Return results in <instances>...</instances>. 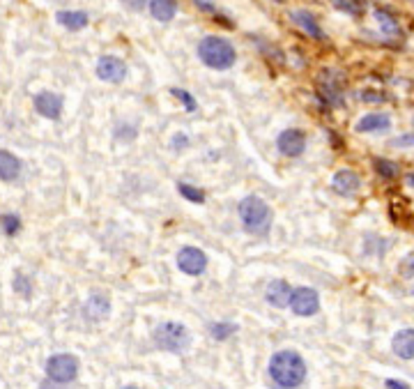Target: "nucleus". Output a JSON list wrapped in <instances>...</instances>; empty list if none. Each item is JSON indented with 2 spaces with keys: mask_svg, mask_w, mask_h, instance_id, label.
I'll use <instances>...</instances> for the list:
<instances>
[{
  "mask_svg": "<svg viewBox=\"0 0 414 389\" xmlns=\"http://www.w3.org/2000/svg\"><path fill=\"white\" fill-rule=\"evenodd\" d=\"M269 376L283 389H292L304 385L306 380V362L297 350H278L269 359Z\"/></svg>",
  "mask_w": 414,
  "mask_h": 389,
  "instance_id": "nucleus-1",
  "label": "nucleus"
},
{
  "mask_svg": "<svg viewBox=\"0 0 414 389\" xmlns=\"http://www.w3.org/2000/svg\"><path fill=\"white\" fill-rule=\"evenodd\" d=\"M198 58H200L202 65L209 67V70L225 72L235 65L237 51H235V47H232V42L225 40V37L205 35L198 42Z\"/></svg>",
  "mask_w": 414,
  "mask_h": 389,
  "instance_id": "nucleus-2",
  "label": "nucleus"
},
{
  "mask_svg": "<svg viewBox=\"0 0 414 389\" xmlns=\"http://www.w3.org/2000/svg\"><path fill=\"white\" fill-rule=\"evenodd\" d=\"M239 219L248 233L267 235L272 228V209L260 196H246L239 203Z\"/></svg>",
  "mask_w": 414,
  "mask_h": 389,
  "instance_id": "nucleus-3",
  "label": "nucleus"
},
{
  "mask_svg": "<svg viewBox=\"0 0 414 389\" xmlns=\"http://www.w3.org/2000/svg\"><path fill=\"white\" fill-rule=\"evenodd\" d=\"M152 339H154V346L166 350V353H184V350H189L191 346V332L186 329V325L173 323V320L157 325L152 332Z\"/></svg>",
  "mask_w": 414,
  "mask_h": 389,
  "instance_id": "nucleus-4",
  "label": "nucleus"
},
{
  "mask_svg": "<svg viewBox=\"0 0 414 389\" xmlns=\"http://www.w3.org/2000/svg\"><path fill=\"white\" fill-rule=\"evenodd\" d=\"M79 376V359L74 355L60 353V355H51L47 359V378L56 385H67L74 383Z\"/></svg>",
  "mask_w": 414,
  "mask_h": 389,
  "instance_id": "nucleus-5",
  "label": "nucleus"
},
{
  "mask_svg": "<svg viewBox=\"0 0 414 389\" xmlns=\"http://www.w3.org/2000/svg\"><path fill=\"white\" fill-rule=\"evenodd\" d=\"M290 309L295 316L299 318H308V316H315V313L320 311V295L315 288H295L290 293Z\"/></svg>",
  "mask_w": 414,
  "mask_h": 389,
  "instance_id": "nucleus-6",
  "label": "nucleus"
},
{
  "mask_svg": "<svg viewBox=\"0 0 414 389\" xmlns=\"http://www.w3.org/2000/svg\"><path fill=\"white\" fill-rule=\"evenodd\" d=\"M177 267L189 276H200L207 269V253L198 246H182L177 253Z\"/></svg>",
  "mask_w": 414,
  "mask_h": 389,
  "instance_id": "nucleus-7",
  "label": "nucleus"
},
{
  "mask_svg": "<svg viewBox=\"0 0 414 389\" xmlns=\"http://www.w3.org/2000/svg\"><path fill=\"white\" fill-rule=\"evenodd\" d=\"M97 77L106 84H122L127 79V65L118 56H102L97 60Z\"/></svg>",
  "mask_w": 414,
  "mask_h": 389,
  "instance_id": "nucleus-8",
  "label": "nucleus"
},
{
  "mask_svg": "<svg viewBox=\"0 0 414 389\" xmlns=\"http://www.w3.org/2000/svg\"><path fill=\"white\" fill-rule=\"evenodd\" d=\"M276 148H278V152L285 157H299L306 150V132L297 129V127L281 132L276 138Z\"/></svg>",
  "mask_w": 414,
  "mask_h": 389,
  "instance_id": "nucleus-9",
  "label": "nucleus"
},
{
  "mask_svg": "<svg viewBox=\"0 0 414 389\" xmlns=\"http://www.w3.org/2000/svg\"><path fill=\"white\" fill-rule=\"evenodd\" d=\"M320 97L327 106H341L343 100V79L336 77V72H322L320 77Z\"/></svg>",
  "mask_w": 414,
  "mask_h": 389,
  "instance_id": "nucleus-10",
  "label": "nucleus"
},
{
  "mask_svg": "<svg viewBox=\"0 0 414 389\" xmlns=\"http://www.w3.org/2000/svg\"><path fill=\"white\" fill-rule=\"evenodd\" d=\"M33 104H35V111L42 118L60 120V116H63V97H60L58 93H51V90H42V93H37Z\"/></svg>",
  "mask_w": 414,
  "mask_h": 389,
  "instance_id": "nucleus-11",
  "label": "nucleus"
},
{
  "mask_svg": "<svg viewBox=\"0 0 414 389\" xmlns=\"http://www.w3.org/2000/svg\"><path fill=\"white\" fill-rule=\"evenodd\" d=\"M331 189H334L338 196L350 198V196H355V193L361 189V177L355 173V170L343 168V170H338V173H334V177H331Z\"/></svg>",
  "mask_w": 414,
  "mask_h": 389,
  "instance_id": "nucleus-12",
  "label": "nucleus"
},
{
  "mask_svg": "<svg viewBox=\"0 0 414 389\" xmlns=\"http://www.w3.org/2000/svg\"><path fill=\"white\" fill-rule=\"evenodd\" d=\"M290 21L295 26L302 28L308 37H313V40H318V42L325 40V30H322V26L318 24V19H315L308 10H292L290 12Z\"/></svg>",
  "mask_w": 414,
  "mask_h": 389,
  "instance_id": "nucleus-13",
  "label": "nucleus"
},
{
  "mask_svg": "<svg viewBox=\"0 0 414 389\" xmlns=\"http://www.w3.org/2000/svg\"><path fill=\"white\" fill-rule=\"evenodd\" d=\"M391 350L401 359H414V327L398 329L391 339Z\"/></svg>",
  "mask_w": 414,
  "mask_h": 389,
  "instance_id": "nucleus-14",
  "label": "nucleus"
},
{
  "mask_svg": "<svg viewBox=\"0 0 414 389\" xmlns=\"http://www.w3.org/2000/svg\"><path fill=\"white\" fill-rule=\"evenodd\" d=\"M21 170H24V164H21L19 157L7 152V150H0V180L14 182V180L21 177Z\"/></svg>",
  "mask_w": 414,
  "mask_h": 389,
  "instance_id": "nucleus-15",
  "label": "nucleus"
},
{
  "mask_svg": "<svg viewBox=\"0 0 414 389\" xmlns=\"http://www.w3.org/2000/svg\"><path fill=\"white\" fill-rule=\"evenodd\" d=\"M290 293H292V288L288 283L283 279H274L265 290V299L272 306H276V309H283V306H288V302H290Z\"/></svg>",
  "mask_w": 414,
  "mask_h": 389,
  "instance_id": "nucleus-16",
  "label": "nucleus"
},
{
  "mask_svg": "<svg viewBox=\"0 0 414 389\" xmlns=\"http://www.w3.org/2000/svg\"><path fill=\"white\" fill-rule=\"evenodd\" d=\"M56 21L65 30L77 33V30H83L90 24V17H88V12H81V10H60L56 14Z\"/></svg>",
  "mask_w": 414,
  "mask_h": 389,
  "instance_id": "nucleus-17",
  "label": "nucleus"
},
{
  "mask_svg": "<svg viewBox=\"0 0 414 389\" xmlns=\"http://www.w3.org/2000/svg\"><path fill=\"white\" fill-rule=\"evenodd\" d=\"M391 129V118L387 113H368L357 122V132L361 134H378Z\"/></svg>",
  "mask_w": 414,
  "mask_h": 389,
  "instance_id": "nucleus-18",
  "label": "nucleus"
},
{
  "mask_svg": "<svg viewBox=\"0 0 414 389\" xmlns=\"http://www.w3.org/2000/svg\"><path fill=\"white\" fill-rule=\"evenodd\" d=\"M148 10L152 14V19L161 21V24H168L177 14V0H150Z\"/></svg>",
  "mask_w": 414,
  "mask_h": 389,
  "instance_id": "nucleus-19",
  "label": "nucleus"
},
{
  "mask_svg": "<svg viewBox=\"0 0 414 389\" xmlns=\"http://www.w3.org/2000/svg\"><path fill=\"white\" fill-rule=\"evenodd\" d=\"M109 309H111L109 297L102 295V293H93L88 297V302H86V318L102 320V318L109 316Z\"/></svg>",
  "mask_w": 414,
  "mask_h": 389,
  "instance_id": "nucleus-20",
  "label": "nucleus"
},
{
  "mask_svg": "<svg viewBox=\"0 0 414 389\" xmlns=\"http://www.w3.org/2000/svg\"><path fill=\"white\" fill-rule=\"evenodd\" d=\"M375 19H378V24H380L382 33H385V35H389V37H403V28H401L398 19L391 12L378 7V10H375Z\"/></svg>",
  "mask_w": 414,
  "mask_h": 389,
  "instance_id": "nucleus-21",
  "label": "nucleus"
},
{
  "mask_svg": "<svg viewBox=\"0 0 414 389\" xmlns=\"http://www.w3.org/2000/svg\"><path fill=\"white\" fill-rule=\"evenodd\" d=\"M331 5L336 7L338 12H343V14H348V17H364V12H366V0H329Z\"/></svg>",
  "mask_w": 414,
  "mask_h": 389,
  "instance_id": "nucleus-22",
  "label": "nucleus"
},
{
  "mask_svg": "<svg viewBox=\"0 0 414 389\" xmlns=\"http://www.w3.org/2000/svg\"><path fill=\"white\" fill-rule=\"evenodd\" d=\"M373 168H375V173H378L380 177H385V180H394L398 173H401V168H398V164L396 161H391V159H373Z\"/></svg>",
  "mask_w": 414,
  "mask_h": 389,
  "instance_id": "nucleus-23",
  "label": "nucleus"
},
{
  "mask_svg": "<svg viewBox=\"0 0 414 389\" xmlns=\"http://www.w3.org/2000/svg\"><path fill=\"white\" fill-rule=\"evenodd\" d=\"M0 228H3V233H5L7 237L19 235V230H21V219H19V214H3V216H0Z\"/></svg>",
  "mask_w": 414,
  "mask_h": 389,
  "instance_id": "nucleus-24",
  "label": "nucleus"
},
{
  "mask_svg": "<svg viewBox=\"0 0 414 389\" xmlns=\"http://www.w3.org/2000/svg\"><path fill=\"white\" fill-rule=\"evenodd\" d=\"M177 191L182 193L186 200H191V203H205V193H202L200 189H196V186H191V184H186V182H180Z\"/></svg>",
  "mask_w": 414,
  "mask_h": 389,
  "instance_id": "nucleus-25",
  "label": "nucleus"
},
{
  "mask_svg": "<svg viewBox=\"0 0 414 389\" xmlns=\"http://www.w3.org/2000/svg\"><path fill=\"white\" fill-rule=\"evenodd\" d=\"M12 288H14V293H19V295H24V297H30V293H33V283H30V279H28L26 274H17V276H14Z\"/></svg>",
  "mask_w": 414,
  "mask_h": 389,
  "instance_id": "nucleus-26",
  "label": "nucleus"
},
{
  "mask_svg": "<svg viewBox=\"0 0 414 389\" xmlns=\"http://www.w3.org/2000/svg\"><path fill=\"white\" fill-rule=\"evenodd\" d=\"M237 332V327L232 325V323H216L212 325V336L216 341H225V339H230L232 334Z\"/></svg>",
  "mask_w": 414,
  "mask_h": 389,
  "instance_id": "nucleus-27",
  "label": "nucleus"
},
{
  "mask_svg": "<svg viewBox=\"0 0 414 389\" xmlns=\"http://www.w3.org/2000/svg\"><path fill=\"white\" fill-rule=\"evenodd\" d=\"M389 148H396V150H408L414 148V132L403 134V136H396L389 141Z\"/></svg>",
  "mask_w": 414,
  "mask_h": 389,
  "instance_id": "nucleus-28",
  "label": "nucleus"
},
{
  "mask_svg": "<svg viewBox=\"0 0 414 389\" xmlns=\"http://www.w3.org/2000/svg\"><path fill=\"white\" fill-rule=\"evenodd\" d=\"M170 93L184 104V109L189 111V113H193V111H196V100H193V97H191L189 93H186V90H182V88H173Z\"/></svg>",
  "mask_w": 414,
  "mask_h": 389,
  "instance_id": "nucleus-29",
  "label": "nucleus"
},
{
  "mask_svg": "<svg viewBox=\"0 0 414 389\" xmlns=\"http://www.w3.org/2000/svg\"><path fill=\"white\" fill-rule=\"evenodd\" d=\"M193 3H196V7H198V10L207 12V14H212L214 19H223L221 14H219V10H216V5H214V3H209V0H193Z\"/></svg>",
  "mask_w": 414,
  "mask_h": 389,
  "instance_id": "nucleus-30",
  "label": "nucleus"
},
{
  "mask_svg": "<svg viewBox=\"0 0 414 389\" xmlns=\"http://www.w3.org/2000/svg\"><path fill=\"white\" fill-rule=\"evenodd\" d=\"M148 3L150 0H122V5L132 12H143L148 7Z\"/></svg>",
  "mask_w": 414,
  "mask_h": 389,
  "instance_id": "nucleus-31",
  "label": "nucleus"
},
{
  "mask_svg": "<svg viewBox=\"0 0 414 389\" xmlns=\"http://www.w3.org/2000/svg\"><path fill=\"white\" fill-rule=\"evenodd\" d=\"M364 102H385L387 95H373V90H364V93L359 95Z\"/></svg>",
  "mask_w": 414,
  "mask_h": 389,
  "instance_id": "nucleus-32",
  "label": "nucleus"
},
{
  "mask_svg": "<svg viewBox=\"0 0 414 389\" xmlns=\"http://www.w3.org/2000/svg\"><path fill=\"white\" fill-rule=\"evenodd\" d=\"M385 385H387V387H391V389H405V387H410L408 383H403V380H394V378L385 380Z\"/></svg>",
  "mask_w": 414,
  "mask_h": 389,
  "instance_id": "nucleus-33",
  "label": "nucleus"
},
{
  "mask_svg": "<svg viewBox=\"0 0 414 389\" xmlns=\"http://www.w3.org/2000/svg\"><path fill=\"white\" fill-rule=\"evenodd\" d=\"M186 143H189V138H186L184 136V134H177V136H173V145H186Z\"/></svg>",
  "mask_w": 414,
  "mask_h": 389,
  "instance_id": "nucleus-34",
  "label": "nucleus"
},
{
  "mask_svg": "<svg viewBox=\"0 0 414 389\" xmlns=\"http://www.w3.org/2000/svg\"><path fill=\"white\" fill-rule=\"evenodd\" d=\"M405 182H408V186H414V173H410L408 177H405Z\"/></svg>",
  "mask_w": 414,
  "mask_h": 389,
  "instance_id": "nucleus-35",
  "label": "nucleus"
},
{
  "mask_svg": "<svg viewBox=\"0 0 414 389\" xmlns=\"http://www.w3.org/2000/svg\"><path fill=\"white\" fill-rule=\"evenodd\" d=\"M274 3H283V0H274Z\"/></svg>",
  "mask_w": 414,
  "mask_h": 389,
  "instance_id": "nucleus-36",
  "label": "nucleus"
},
{
  "mask_svg": "<svg viewBox=\"0 0 414 389\" xmlns=\"http://www.w3.org/2000/svg\"><path fill=\"white\" fill-rule=\"evenodd\" d=\"M412 125H414V116H412Z\"/></svg>",
  "mask_w": 414,
  "mask_h": 389,
  "instance_id": "nucleus-37",
  "label": "nucleus"
},
{
  "mask_svg": "<svg viewBox=\"0 0 414 389\" xmlns=\"http://www.w3.org/2000/svg\"><path fill=\"white\" fill-rule=\"evenodd\" d=\"M412 293H414V288H412Z\"/></svg>",
  "mask_w": 414,
  "mask_h": 389,
  "instance_id": "nucleus-38",
  "label": "nucleus"
}]
</instances>
